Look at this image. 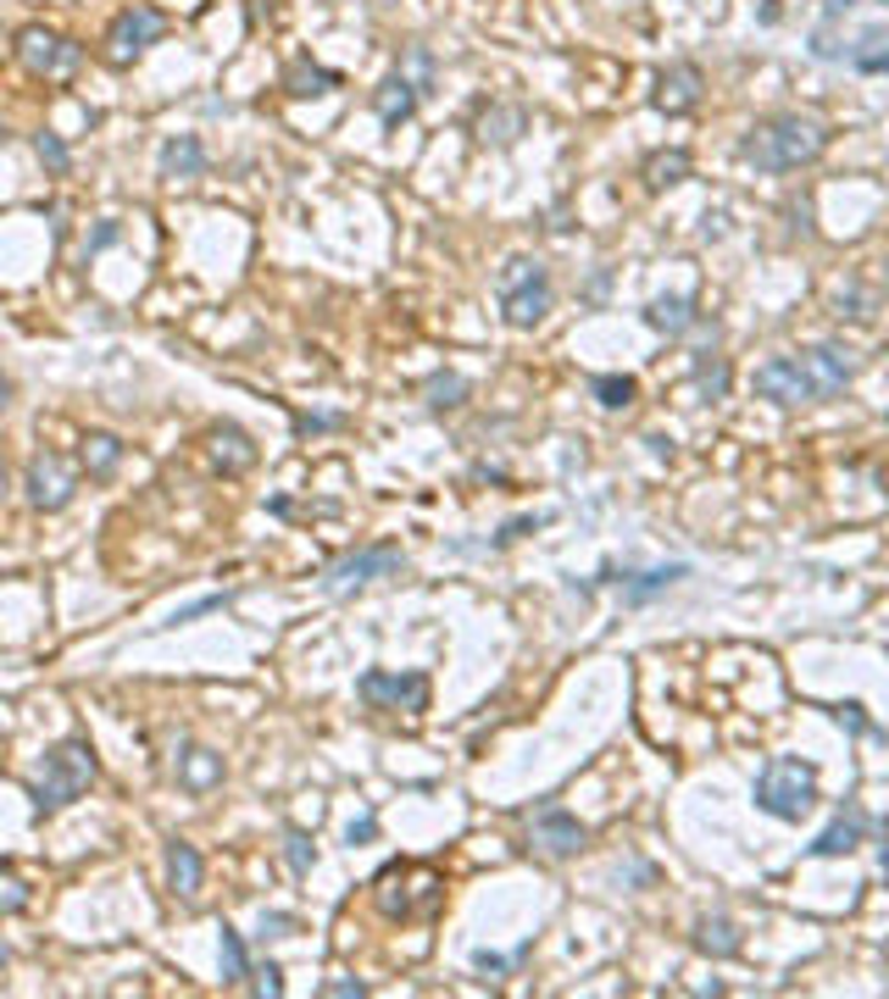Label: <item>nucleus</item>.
Segmentation results:
<instances>
[{"label":"nucleus","mask_w":889,"mask_h":999,"mask_svg":"<svg viewBox=\"0 0 889 999\" xmlns=\"http://www.w3.org/2000/svg\"><path fill=\"white\" fill-rule=\"evenodd\" d=\"M340 427V417H295V434H329Z\"/></svg>","instance_id":"a19ab883"},{"label":"nucleus","mask_w":889,"mask_h":999,"mask_svg":"<svg viewBox=\"0 0 889 999\" xmlns=\"http://www.w3.org/2000/svg\"><path fill=\"white\" fill-rule=\"evenodd\" d=\"M0 966H7V938H0Z\"/></svg>","instance_id":"49530a36"},{"label":"nucleus","mask_w":889,"mask_h":999,"mask_svg":"<svg viewBox=\"0 0 889 999\" xmlns=\"http://www.w3.org/2000/svg\"><path fill=\"white\" fill-rule=\"evenodd\" d=\"M823 7H828V17H839V12H851L856 0H823Z\"/></svg>","instance_id":"37998d69"},{"label":"nucleus","mask_w":889,"mask_h":999,"mask_svg":"<svg viewBox=\"0 0 889 999\" xmlns=\"http://www.w3.org/2000/svg\"><path fill=\"white\" fill-rule=\"evenodd\" d=\"M529 838L545 849V855H579L584 849V822L573 811H561V805H539V811L529 817Z\"/></svg>","instance_id":"f8f14e48"},{"label":"nucleus","mask_w":889,"mask_h":999,"mask_svg":"<svg viewBox=\"0 0 889 999\" xmlns=\"http://www.w3.org/2000/svg\"><path fill=\"white\" fill-rule=\"evenodd\" d=\"M23 489H28V505H34V511H62V505L73 500L78 478H73V466H67L62 456H34Z\"/></svg>","instance_id":"9b49d317"},{"label":"nucleus","mask_w":889,"mask_h":999,"mask_svg":"<svg viewBox=\"0 0 889 999\" xmlns=\"http://www.w3.org/2000/svg\"><path fill=\"white\" fill-rule=\"evenodd\" d=\"M817 805V772L807 767V760H767V767L757 772V811L778 817V822H801L807 811Z\"/></svg>","instance_id":"39448f33"},{"label":"nucleus","mask_w":889,"mask_h":999,"mask_svg":"<svg viewBox=\"0 0 889 999\" xmlns=\"http://www.w3.org/2000/svg\"><path fill=\"white\" fill-rule=\"evenodd\" d=\"M162 12L156 7H128V12H117L112 17V28H106V62L112 67H128L134 56H145L151 44L162 39Z\"/></svg>","instance_id":"9d476101"},{"label":"nucleus","mask_w":889,"mask_h":999,"mask_svg":"<svg viewBox=\"0 0 889 999\" xmlns=\"http://www.w3.org/2000/svg\"><path fill=\"white\" fill-rule=\"evenodd\" d=\"M34 156H39L45 167H51V172H67V167H73V151L62 145L56 133H34Z\"/></svg>","instance_id":"2f4dec72"},{"label":"nucleus","mask_w":889,"mask_h":999,"mask_svg":"<svg viewBox=\"0 0 889 999\" xmlns=\"http://www.w3.org/2000/svg\"><path fill=\"white\" fill-rule=\"evenodd\" d=\"M117 461H123V439H117V434H89V439H84V466H89V478H112Z\"/></svg>","instance_id":"5701e85b"},{"label":"nucleus","mask_w":889,"mask_h":999,"mask_svg":"<svg viewBox=\"0 0 889 999\" xmlns=\"http://www.w3.org/2000/svg\"><path fill=\"white\" fill-rule=\"evenodd\" d=\"M284 89L295 94V101H312V94H334L340 89V73H329V67H317V62H290V73H284Z\"/></svg>","instance_id":"412c9836"},{"label":"nucleus","mask_w":889,"mask_h":999,"mask_svg":"<svg viewBox=\"0 0 889 999\" xmlns=\"http://www.w3.org/2000/svg\"><path fill=\"white\" fill-rule=\"evenodd\" d=\"M695 101H700V73H695L689 62L668 67L662 84H657V106H662V112H689Z\"/></svg>","instance_id":"6ab92c4d"},{"label":"nucleus","mask_w":889,"mask_h":999,"mask_svg":"<svg viewBox=\"0 0 889 999\" xmlns=\"http://www.w3.org/2000/svg\"><path fill=\"white\" fill-rule=\"evenodd\" d=\"M372 838H379V817H372V811L356 817V822L345 828V844H372Z\"/></svg>","instance_id":"f704fd0d"},{"label":"nucleus","mask_w":889,"mask_h":999,"mask_svg":"<svg viewBox=\"0 0 889 999\" xmlns=\"http://www.w3.org/2000/svg\"><path fill=\"white\" fill-rule=\"evenodd\" d=\"M101 778V760H96V750H89L84 739H62V744H51L45 750V760L34 767V778H28V799H34V811L39 817H51V811H62V805H73L89 783Z\"/></svg>","instance_id":"7ed1b4c3"},{"label":"nucleus","mask_w":889,"mask_h":999,"mask_svg":"<svg viewBox=\"0 0 889 999\" xmlns=\"http://www.w3.org/2000/svg\"><path fill=\"white\" fill-rule=\"evenodd\" d=\"M495 300H500V317L511 328H534L550 311V272L534 256H511L495 278Z\"/></svg>","instance_id":"423d86ee"},{"label":"nucleus","mask_w":889,"mask_h":999,"mask_svg":"<svg viewBox=\"0 0 889 999\" xmlns=\"http://www.w3.org/2000/svg\"><path fill=\"white\" fill-rule=\"evenodd\" d=\"M0 500H7V461H0Z\"/></svg>","instance_id":"a18cd8bd"},{"label":"nucleus","mask_w":889,"mask_h":999,"mask_svg":"<svg viewBox=\"0 0 889 999\" xmlns=\"http://www.w3.org/2000/svg\"><path fill=\"white\" fill-rule=\"evenodd\" d=\"M284 861H290V872H295V878H306V872L317 867V844H312V833H301V828H290V833H284Z\"/></svg>","instance_id":"c756f323"},{"label":"nucleus","mask_w":889,"mask_h":999,"mask_svg":"<svg viewBox=\"0 0 889 999\" xmlns=\"http://www.w3.org/2000/svg\"><path fill=\"white\" fill-rule=\"evenodd\" d=\"M206 456H212V466L223 472V478H240V472L256 466V445H251V434L240 422H217L206 434Z\"/></svg>","instance_id":"ddd939ff"},{"label":"nucleus","mask_w":889,"mask_h":999,"mask_svg":"<svg viewBox=\"0 0 889 999\" xmlns=\"http://www.w3.org/2000/svg\"><path fill=\"white\" fill-rule=\"evenodd\" d=\"M862 833H867V817L856 811V805H846V811H839V817L817 833L812 855H823V861H828V855H851V849L862 844Z\"/></svg>","instance_id":"f3484780"},{"label":"nucleus","mask_w":889,"mask_h":999,"mask_svg":"<svg viewBox=\"0 0 889 999\" xmlns=\"http://www.w3.org/2000/svg\"><path fill=\"white\" fill-rule=\"evenodd\" d=\"M506 966H511V961H506V956H490V949H479V956H473V972H484V977H500Z\"/></svg>","instance_id":"ea45409f"},{"label":"nucleus","mask_w":889,"mask_h":999,"mask_svg":"<svg viewBox=\"0 0 889 999\" xmlns=\"http://www.w3.org/2000/svg\"><path fill=\"white\" fill-rule=\"evenodd\" d=\"M884 7H889V0H884Z\"/></svg>","instance_id":"de8ad7c7"},{"label":"nucleus","mask_w":889,"mask_h":999,"mask_svg":"<svg viewBox=\"0 0 889 999\" xmlns=\"http://www.w3.org/2000/svg\"><path fill=\"white\" fill-rule=\"evenodd\" d=\"M461 395H467V377H461V372H434V377H429V406H434V411L461 406Z\"/></svg>","instance_id":"c85d7f7f"},{"label":"nucleus","mask_w":889,"mask_h":999,"mask_svg":"<svg viewBox=\"0 0 889 999\" xmlns=\"http://www.w3.org/2000/svg\"><path fill=\"white\" fill-rule=\"evenodd\" d=\"M695 949H700V956L728 961V956H739V927H734L728 917H707V922H695Z\"/></svg>","instance_id":"4be33fe9"},{"label":"nucleus","mask_w":889,"mask_h":999,"mask_svg":"<svg viewBox=\"0 0 889 999\" xmlns=\"http://www.w3.org/2000/svg\"><path fill=\"white\" fill-rule=\"evenodd\" d=\"M223 605H228V594H206V600H195V605L173 611V616H167V628H178V623H195V616H206V611H223Z\"/></svg>","instance_id":"72a5a7b5"},{"label":"nucleus","mask_w":889,"mask_h":999,"mask_svg":"<svg viewBox=\"0 0 889 999\" xmlns=\"http://www.w3.org/2000/svg\"><path fill=\"white\" fill-rule=\"evenodd\" d=\"M17 56H23V67L39 73V78H67V73H78V62H84V44L67 39V34H51V28H23V34H17Z\"/></svg>","instance_id":"1a4fd4ad"},{"label":"nucleus","mask_w":889,"mask_h":999,"mask_svg":"<svg viewBox=\"0 0 889 999\" xmlns=\"http://www.w3.org/2000/svg\"><path fill=\"white\" fill-rule=\"evenodd\" d=\"M322 994H334V999H361V994H367V983H356V977H334V983H322Z\"/></svg>","instance_id":"58836bf2"},{"label":"nucleus","mask_w":889,"mask_h":999,"mask_svg":"<svg viewBox=\"0 0 889 999\" xmlns=\"http://www.w3.org/2000/svg\"><path fill=\"white\" fill-rule=\"evenodd\" d=\"M117 233H123L117 222H101L96 233H89V245H84V256H96V251H106V245H117Z\"/></svg>","instance_id":"e433bc0d"},{"label":"nucleus","mask_w":889,"mask_h":999,"mask_svg":"<svg viewBox=\"0 0 889 999\" xmlns=\"http://www.w3.org/2000/svg\"><path fill=\"white\" fill-rule=\"evenodd\" d=\"M678 178H689V156H684V151H662V156L645 162V183H650V189H668V183H678Z\"/></svg>","instance_id":"bb28decb"},{"label":"nucleus","mask_w":889,"mask_h":999,"mask_svg":"<svg viewBox=\"0 0 889 999\" xmlns=\"http://www.w3.org/2000/svg\"><path fill=\"white\" fill-rule=\"evenodd\" d=\"M23 906H28V883H23L17 872L0 867V917H17Z\"/></svg>","instance_id":"473e14b6"},{"label":"nucleus","mask_w":889,"mask_h":999,"mask_svg":"<svg viewBox=\"0 0 889 999\" xmlns=\"http://www.w3.org/2000/svg\"><path fill=\"white\" fill-rule=\"evenodd\" d=\"M695 384H700V395H707V400H723L728 395V361L723 356H700Z\"/></svg>","instance_id":"cd10ccee"},{"label":"nucleus","mask_w":889,"mask_h":999,"mask_svg":"<svg viewBox=\"0 0 889 999\" xmlns=\"http://www.w3.org/2000/svg\"><path fill=\"white\" fill-rule=\"evenodd\" d=\"M178 783L190 789V794L217 789V783H223V755H217V750H183V755H178Z\"/></svg>","instance_id":"aec40b11"},{"label":"nucleus","mask_w":889,"mask_h":999,"mask_svg":"<svg viewBox=\"0 0 889 999\" xmlns=\"http://www.w3.org/2000/svg\"><path fill=\"white\" fill-rule=\"evenodd\" d=\"M589 389H595V400H600L606 411H628L634 395H639V384H634L628 372H600V377H589Z\"/></svg>","instance_id":"b1692460"},{"label":"nucleus","mask_w":889,"mask_h":999,"mask_svg":"<svg viewBox=\"0 0 889 999\" xmlns=\"http://www.w3.org/2000/svg\"><path fill=\"white\" fill-rule=\"evenodd\" d=\"M356 700L372 710H429V678L423 673H390V666H372L356 678Z\"/></svg>","instance_id":"6e6552de"},{"label":"nucleus","mask_w":889,"mask_h":999,"mask_svg":"<svg viewBox=\"0 0 889 999\" xmlns=\"http://www.w3.org/2000/svg\"><path fill=\"white\" fill-rule=\"evenodd\" d=\"M7 406H12V384H7V377H0V411H7Z\"/></svg>","instance_id":"c03bdc74"},{"label":"nucleus","mask_w":889,"mask_h":999,"mask_svg":"<svg viewBox=\"0 0 889 999\" xmlns=\"http://www.w3.org/2000/svg\"><path fill=\"white\" fill-rule=\"evenodd\" d=\"M401 550L395 545H361V550H351V555H340L329 573H322V594H334V600H345V594H356V589H367L372 578H395L401 573Z\"/></svg>","instance_id":"0eeeda50"},{"label":"nucleus","mask_w":889,"mask_h":999,"mask_svg":"<svg viewBox=\"0 0 889 999\" xmlns=\"http://www.w3.org/2000/svg\"><path fill=\"white\" fill-rule=\"evenodd\" d=\"M372 899L390 922H423L440 911L445 899V878L423 861H390L379 878H372Z\"/></svg>","instance_id":"20e7f679"},{"label":"nucleus","mask_w":889,"mask_h":999,"mask_svg":"<svg viewBox=\"0 0 889 999\" xmlns=\"http://www.w3.org/2000/svg\"><path fill=\"white\" fill-rule=\"evenodd\" d=\"M650 328H662V333H684L689 322H695V311H689V295H662V300H650Z\"/></svg>","instance_id":"a878e982"},{"label":"nucleus","mask_w":889,"mask_h":999,"mask_svg":"<svg viewBox=\"0 0 889 999\" xmlns=\"http://www.w3.org/2000/svg\"><path fill=\"white\" fill-rule=\"evenodd\" d=\"M851 67H862V73H884V67H889V39H884V34H862V39H856V51H851Z\"/></svg>","instance_id":"7c9ffc66"},{"label":"nucleus","mask_w":889,"mask_h":999,"mask_svg":"<svg viewBox=\"0 0 889 999\" xmlns=\"http://www.w3.org/2000/svg\"><path fill=\"white\" fill-rule=\"evenodd\" d=\"M878 838H884V844H878V867H884V883H889V817H884V828H878Z\"/></svg>","instance_id":"79ce46f5"},{"label":"nucleus","mask_w":889,"mask_h":999,"mask_svg":"<svg viewBox=\"0 0 889 999\" xmlns=\"http://www.w3.org/2000/svg\"><path fill=\"white\" fill-rule=\"evenodd\" d=\"M290 927H295L290 911H262V938H284Z\"/></svg>","instance_id":"c9c22d12"},{"label":"nucleus","mask_w":889,"mask_h":999,"mask_svg":"<svg viewBox=\"0 0 889 999\" xmlns=\"http://www.w3.org/2000/svg\"><path fill=\"white\" fill-rule=\"evenodd\" d=\"M256 994H272V999H278V994H284V972H278L272 961H267V966L256 972Z\"/></svg>","instance_id":"4c0bfd02"},{"label":"nucleus","mask_w":889,"mask_h":999,"mask_svg":"<svg viewBox=\"0 0 889 999\" xmlns=\"http://www.w3.org/2000/svg\"><path fill=\"white\" fill-rule=\"evenodd\" d=\"M417 101H423V89L406 78V67H395V73L379 84V94H372V112H379L384 128H401V123L417 112Z\"/></svg>","instance_id":"4468645a"},{"label":"nucleus","mask_w":889,"mask_h":999,"mask_svg":"<svg viewBox=\"0 0 889 999\" xmlns=\"http://www.w3.org/2000/svg\"><path fill=\"white\" fill-rule=\"evenodd\" d=\"M828 151V128L817 117H801V112H778L767 123H757L751 133L739 139V162H751L762 172H789V167H807Z\"/></svg>","instance_id":"f03ea898"},{"label":"nucleus","mask_w":889,"mask_h":999,"mask_svg":"<svg viewBox=\"0 0 889 999\" xmlns=\"http://www.w3.org/2000/svg\"><path fill=\"white\" fill-rule=\"evenodd\" d=\"M217 961H223V983H245L251 977V956H245V938L223 922V938H217Z\"/></svg>","instance_id":"393cba45"},{"label":"nucleus","mask_w":889,"mask_h":999,"mask_svg":"<svg viewBox=\"0 0 889 999\" xmlns=\"http://www.w3.org/2000/svg\"><path fill=\"white\" fill-rule=\"evenodd\" d=\"M684 573H689V566H657V573H628V578H618V573H600V578H606V584H618L628 605H645V600L668 594V589H673Z\"/></svg>","instance_id":"dca6fc26"},{"label":"nucleus","mask_w":889,"mask_h":999,"mask_svg":"<svg viewBox=\"0 0 889 999\" xmlns=\"http://www.w3.org/2000/svg\"><path fill=\"white\" fill-rule=\"evenodd\" d=\"M201 878H206L201 849L183 844V838H167V888H173L178 899H195V894H201Z\"/></svg>","instance_id":"2eb2a0df"},{"label":"nucleus","mask_w":889,"mask_h":999,"mask_svg":"<svg viewBox=\"0 0 889 999\" xmlns=\"http://www.w3.org/2000/svg\"><path fill=\"white\" fill-rule=\"evenodd\" d=\"M851 350L839 345H812L801 356H773L757 367V395L773 406H807V400H828L851 384Z\"/></svg>","instance_id":"f257e3e1"},{"label":"nucleus","mask_w":889,"mask_h":999,"mask_svg":"<svg viewBox=\"0 0 889 999\" xmlns=\"http://www.w3.org/2000/svg\"><path fill=\"white\" fill-rule=\"evenodd\" d=\"M206 172V145L195 133H173L162 145V178H201Z\"/></svg>","instance_id":"a211bd4d"}]
</instances>
